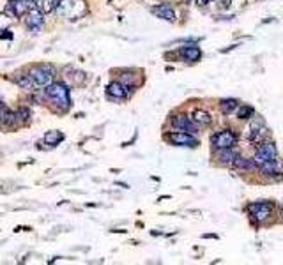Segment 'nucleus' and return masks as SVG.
Returning a JSON list of instances; mask_svg holds the SVG:
<instances>
[{"instance_id":"obj_26","label":"nucleus","mask_w":283,"mask_h":265,"mask_svg":"<svg viewBox=\"0 0 283 265\" xmlns=\"http://www.w3.org/2000/svg\"><path fill=\"white\" fill-rule=\"evenodd\" d=\"M230 2H232V0H220V4H218V5H220L221 9H228Z\"/></svg>"},{"instance_id":"obj_19","label":"nucleus","mask_w":283,"mask_h":265,"mask_svg":"<svg viewBox=\"0 0 283 265\" xmlns=\"http://www.w3.org/2000/svg\"><path fill=\"white\" fill-rule=\"evenodd\" d=\"M16 83L22 88H25V90H35V88H37V85L34 83V80L30 78V75H20L16 78Z\"/></svg>"},{"instance_id":"obj_28","label":"nucleus","mask_w":283,"mask_h":265,"mask_svg":"<svg viewBox=\"0 0 283 265\" xmlns=\"http://www.w3.org/2000/svg\"><path fill=\"white\" fill-rule=\"evenodd\" d=\"M4 37H5V39H11L13 35H11V34H9V32H7V34H2V39H4Z\"/></svg>"},{"instance_id":"obj_1","label":"nucleus","mask_w":283,"mask_h":265,"mask_svg":"<svg viewBox=\"0 0 283 265\" xmlns=\"http://www.w3.org/2000/svg\"><path fill=\"white\" fill-rule=\"evenodd\" d=\"M255 161L256 168L264 172L265 175L271 177H278L282 175V164L278 161V150H276V145L273 141H265V143H260V147L256 149L255 152Z\"/></svg>"},{"instance_id":"obj_9","label":"nucleus","mask_w":283,"mask_h":265,"mask_svg":"<svg viewBox=\"0 0 283 265\" xmlns=\"http://www.w3.org/2000/svg\"><path fill=\"white\" fill-rule=\"evenodd\" d=\"M131 92V87L124 85L122 81H112L108 87H106V94L113 99H126Z\"/></svg>"},{"instance_id":"obj_11","label":"nucleus","mask_w":283,"mask_h":265,"mask_svg":"<svg viewBox=\"0 0 283 265\" xmlns=\"http://www.w3.org/2000/svg\"><path fill=\"white\" fill-rule=\"evenodd\" d=\"M28 11H30V7L27 5L25 0H9L7 5H5V13L14 18L23 16V14H27Z\"/></svg>"},{"instance_id":"obj_6","label":"nucleus","mask_w":283,"mask_h":265,"mask_svg":"<svg viewBox=\"0 0 283 265\" xmlns=\"http://www.w3.org/2000/svg\"><path fill=\"white\" fill-rule=\"evenodd\" d=\"M212 145L216 150H221V149H234L235 143H237V136H235L234 131H230V129H225V131H220L216 132L214 136L211 138Z\"/></svg>"},{"instance_id":"obj_4","label":"nucleus","mask_w":283,"mask_h":265,"mask_svg":"<svg viewBox=\"0 0 283 265\" xmlns=\"http://www.w3.org/2000/svg\"><path fill=\"white\" fill-rule=\"evenodd\" d=\"M28 75H30V78L34 80V83L37 87H46L55 78V69L52 66H35L32 67Z\"/></svg>"},{"instance_id":"obj_27","label":"nucleus","mask_w":283,"mask_h":265,"mask_svg":"<svg viewBox=\"0 0 283 265\" xmlns=\"http://www.w3.org/2000/svg\"><path fill=\"white\" fill-rule=\"evenodd\" d=\"M212 0H197V5H200V7H202V5H207V4H211Z\"/></svg>"},{"instance_id":"obj_16","label":"nucleus","mask_w":283,"mask_h":265,"mask_svg":"<svg viewBox=\"0 0 283 265\" xmlns=\"http://www.w3.org/2000/svg\"><path fill=\"white\" fill-rule=\"evenodd\" d=\"M191 120H193L197 126H209L212 122L211 113L205 110H193L191 111Z\"/></svg>"},{"instance_id":"obj_7","label":"nucleus","mask_w":283,"mask_h":265,"mask_svg":"<svg viewBox=\"0 0 283 265\" xmlns=\"http://www.w3.org/2000/svg\"><path fill=\"white\" fill-rule=\"evenodd\" d=\"M165 138H167L172 145H177V147H197L198 145V140L193 136V134H190V132H182V131H172V132H167L165 134Z\"/></svg>"},{"instance_id":"obj_14","label":"nucleus","mask_w":283,"mask_h":265,"mask_svg":"<svg viewBox=\"0 0 283 265\" xmlns=\"http://www.w3.org/2000/svg\"><path fill=\"white\" fill-rule=\"evenodd\" d=\"M265 134V128L262 126L260 122H253L250 128H248V132H246V138L252 143H258V141H262V138H264Z\"/></svg>"},{"instance_id":"obj_21","label":"nucleus","mask_w":283,"mask_h":265,"mask_svg":"<svg viewBox=\"0 0 283 265\" xmlns=\"http://www.w3.org/2000/svg\"><path fill=\"white\" fill-rule=\"evenodd\" d=\"M62 140H64V134H62L60 131H50V132H46V134H44V141H46L50 147L58 145Z\"/></svg>"},{"instance_id":"obj_13","label":"nucleus","mask_w":283,"mask_h":265,"mask_svg":"<svg viewBox=\"0 0 283 265\" xmlns=\"http://www.w3.org/2000/svg\"><path fill=\"white\" fill-rule=\"evenodd\" d=\"M181 53V57L184 58L186 62H198L202 58V50L198 46H195V44H190V46H182L179 50Z\"/></svg>"},{"instance_id":"obj_24","label":"nucleus","mask_w":283,"mask_h":265,"mask_svg":"<svg viewBox=\"0 0 283 265\" xmlns=\"http://www.w3.org/2000/svg\"><path fill=\"white\" fill-rule=\"evenodd\" d=\"M28 119H30V110L28 108H20V110L16 111V120H18V124L20 122H28Z\"/></svg>"},{"instance_id":"obj_10","label":"nucleus","mask_w":283,"mask_h":265,"mask_svg":"<svg viewBox=\"0 0 283 265\" xmlns=\"http://www.w3.org/2000/svg\"><path fill=\"white\" fill-rule=\"evenodd\" d=\"M150 13L154 14L156 18L159 20H165V22H170L173 23L175 22V11L168 4H159V5H154V7H150Z\"/></svg>"},{"instance_id":"obj_20","label":"nucleus","mask_w":283,"mask_h":265,"mask_svg":"<svg viewBox=\"0 0 283 265\" xmlns=\"http://www.w3.org/2000/svg\"><path fill=\"white\" fill-rule=\"evenodd\" d=\"M237 106H239L237 99H223V101L220 103L221 113H225V115H230L232 111H235L237 110Z\"/></svg>"},{"instance_id":"obj_3","label":"nucleus","mask_w":283,"mask_h":265,"mask_svg":"<svg viewBox=\"0 0 283 265\" xmlns=\"http://www.w3.org/2000/svg\"><path fill=\"white\" fill-rule=\"evenodd\" d=\"M57 11L60 16L75 22V20H80L87 13V5H85L84 0H60Z\"/></svg>"},{"instance_id":"obj_2","label":"nucleus","mask_w":283,"mask_h":265,"mask_svg":"<svg viewBox=\"0 0 283 265\" xmlns=\"http://www.w3.org/2000/svg\"><path fill=\"white\" fill-rule=\"evenodd\" d=\"M44 96L48 97L50 101L53 103V105L57 106L60 111H67L71 106V94H69V88L66 87L64 83H50L46 85V88H44Z\"/></svg>"},{"instance_id":"obj_22","label":"nucleus","mask_w":283,"mask_h":265,"mask_svg":"<svg viewBox=\"0 0 283 265\" xmlns=\"http://www.w3.org/2000/svg\"><path fill=\"white\" fill-rule=\"evenodd\" d=\"M255 113V110H253L252 106H237V119L239 120H248V119H252V115Z\"/></svg>"},{"instance_id":"obj_17","label":"nucleus","mask_w":283,"mask_h":265,"mask_svg":"<svg viewBox=\"0 0 283 265\" xmlns=\"http://www.w3.org/2000/svg\"><path fill=\"white\" fill-rule=\"evenodd\" d=\"M216 158L221 164H232V161L237 158V154L234 152V149H221Z\"/></svg>"},{"instance_id":"obj_18","label":"nucleus","mask_w":283,"mask_h":265,"mask_svg":"<svg viewBox=\"0 0 283 265\" xmlns=\"http://www.w3.org/2000/svg\"><path fill=\"white\" fill-rule=\"evenodd\" d=\"M230 166H234V168H243V170H255L256 164L253 159H246V158H235L234 161H232V164Z\"/></svg>"},{"instance_id":"obj_8","label":"nucleus","mask_w":283,"mask_h":265,"mask_svg":"<svg viewBox=\"0 0 283 265\" xmlns=\"http://www.w3.org/2000/svg\"><path fill=\"white\" fill-rule=\"evenodd\" d=\"M172 126L175 128V131L190 132V134L198 132V126L190 117H186V115H175V117H172Z\"/></svg>"},{"instance_id":"obj_5","label":"nucleus","mask_w":283,"mask_h":265,"mask_svg":"<svg viewBox=\"0 0 283 265\" xmlns=\"http://www.w3.org/2000/svg\"><path fill=\"white\" fill-rule=\"evenodd\" d=\"M248 212H250V216H252L253 221H256V223H264V221L269 219V216L273 214V203H269V202L250 203Z\"/></svg>"},{"instance_id":"obj_12","label":"nucleus","mask_w":283,"mask_h":265,"mask_svg":"<svg viewBox=\"0 0 283 265\" xmlns=\"http://www.w3.org/2000/svg\"><path fill=\"white\" fill-rule=\"evenodd\" d=\"M43 13H41L39 9L37 7H34V9H30L28 13H27V26L30 28L32 32H37L43 26Z\"/></svg>"},{"instance_id":"obj_23","label":"nucleus","mask_w":283,"mask_h":265,"mask_svg":"<svg viewBox=\"0 0 283 265\" xmlns=\"http://www.w3.org/2000/svg\"><path fill=\"white\" fill-rule=\"evenodd\" d=\"M58 4H60V0H43L41 11L43 13H52V11H55L58 7Z\"/></svg>"},{"instance_id":"obj_25","label":"nucleus","mask_w":283,"mask_h":265,"mask_svg":"<svg viewBox=\"0 0 283 265\" xmlns=\"http://www.w3.org/2000/svg\"><path fill=\"white\" fill-rule=\"evenodd\" d=\"M9 22H11V20H9L5 14H0V30H4L5 26L9 25Z\"/></svg>"},{"instance_id":"obj_15","label":"nucleus","mask_w":283,"mask_h":265,"mask_svg":"<svg viewBox=\"0 0 283 265\" xmlns=\"http://www.w3.org/2000/svg\"><path fill=\"white\" fill-rule=\"evenodd\" d=\"M0 124L2 126H16V111H11L4 103L0 101Z\"/></svg>"}]
</instances>
